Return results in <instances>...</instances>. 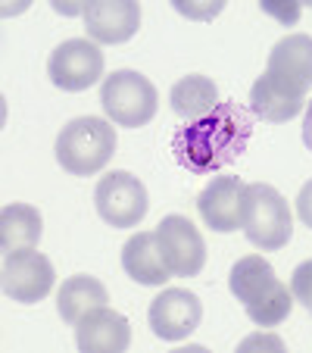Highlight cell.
<instances>
[{"label": "cell", "instance_id": "obj_1", "mask_svg": "<svg viewBox=\"0 0 312 353\" xmlns=\"http://www.w3.org/2000/svg\"><path fill=\"white\" fill-rule=\"evenodd\" d=\"M253 134V113L234 100H225L209 116L187 122L172 138L175 163L194 175H213L247 150Z\"/></svg>", "mask_w": 312, "mask_h": 353}, {"label": "cell", "instance_id": "obj_2", "mask_svg": "<svg viewBox=\"0 0 312 353\" xmlns=\"http://www.w3.org/2000/svg\"><path fill=\"white\" fill-rule=\"evenodd\" d=\"M228 288H231V294L238 297V303H244L250 322L259 328L281 325L293 310V294L287 291V285L275 275L269 260H262L259 254L240 256V260L234 263L231 275H228Z\"/></svg>", "mask_w": 312, "mask_h": 353}, {"label": "cell", "instance_id": "obj_3", "mask_svg": "<svg viewBox=\"0 0 312 353\" xmlns=\"http://www.w3.org/2000/svg\"><path fill=\"white\" fill-rule=\"evenodd\" d=\"M116 144H119V134L110 119L79 116L63 125L56 138V160L72 175H94L113 160Z\"/></svg>", "mask_w": 312, "mask_h": 353}, {"label": "cell", "instance_id": "obj_4", "mask_svg": "<svg viewBox=\"0 0 312 353\" xmlns=\"http://www.w3.org/2000/svg\"><path fill=\"white\" fill-rule=\"evenodd\" d=\"M240 228L250 244L262 247V250H281L293 234V216L284 194L266 181L247 185Z\"/></svg>", "mask_w": 312, "mask_h": 353}, {"label": "cell", "instance_id": "obj_5", "mask_svg": "<svg viewBox=\"0 0 312 353\" xmlns=\"http://www.w3.org/2000/svg\"><path fill=\"white\" fill-rule=\"evenodd\" d=\"M100 107L119 128H141L156 116L160 94L147 75L134 69H116L100 85Z\"/></svg>", "mask_w": 312, "mask_h": 353}, {"label": "cell", "instance_id": "obj_6", "mask_svg": "<svg viewBox=\"0 0 312 353\" xmlns=\"http://www.w3.org/2000/svg\"><path fill=\"white\" fill-rule=\"evenodd\" d=\"M94 207H97L100 219L113 228H134L147 216V188L138 175L125 172V169H113L94 188Z\"/></svg>", "mask_w": 312, "mask_h": 353}, {"label": "cell", "instance_id": "obj_7", "mask_svg": "<svg viewBox=\"0 0 312 353\" xmlns=\"http://www.w3.org/2000/svg\"><path fill=\"white\" fill-rule=\"evenodd\" d=\"M54 263L44 254H38L34 247L25 250H13L3 254V272H0V285L13 303H38L54 291Z\"/></svg>", "mask_w": 312, "mask_h": 353}, {"label": "cell", "instance_id": "obj_8", "mask_svg": "<svg viewBox=\"0 0 312 353\" xmlns=\"http://www.w3.org/2000/svg\"><path fill=\"white\" fill-rule=\"evenodd\" d=\"M47 79L63 91H87L103 79V50L87 38H69L47 60Z\"/></svg>", "mask_w": 312, "mask_h": 353}, {"label": "cell", "instance_id": "obj_9", "mask_svg": "<svg viewBox=\"0 0 312 353\" xmlns=\"http://www.w3.org/2000/svg\"><path fill=\"white\" fill-rule=\"evenodd\" d=\"M156 241H160L163 260H166L169 272L175 279H194L206 266L203 234L185 216H178V213L163 216V222L156 225Z\"/></svg>", "mask_w": 312, "mask_h": 353}, {"label": "cell", "instance_id": "obj_10", "mask_svg": "<svg viewBox=\"0 0 312 353\" xmlns=\"http://www.w3.org/2000/svg\"><path fill=\"white\" fill-rule=\"evenodd\" d=\"M200 319H203V303L187 288H166L150 300L147 310L150 332L163 341H185L200 328Z\"/></svg>", "mask_w": 312, "mask_h": 353}, {"label": "cell", "instance_id": "obj_11", "mask_svg": "<svg viewBox=\"0 0 312 353\" xmlns=\"http://www.w3.org/2000/svg\"><path fill=\"white\" fill-rule=\"evenodd\" d=\"M85 28L94 44H125L141 26L138 0H94L85 10Z\"/></svg>", "mask_w": 312, "mask_h": 353}, {"label": "cell", "instance_id": "obj_12", "mask_svg": "<svg viewBox=\"0 0 312 353\" xmlns=\"http://www.w3.org/2000/svg\"><path fill=\"white\" fill-rule=\"evenodd\" d=\"M244 191L247 185L238 175H219L200 191L197 210L200 219L213 232H238L240 228V213H244Z\"/></svg>", "mask_w": 312, "mask_h": 353}, {"label": "cell", "instance_id": "obj_13", "mask_svg": "<svg viewBox=\"0 0 312 353\" xmlns=\"http://www.w3.org/2000/svg\"><path fill=\"white\" fill-rule=\"evenodd\" d=\"M75 344L85 353H122L132 344V328L122 313L97 307L75 322Z\"/></svg>", "mask_w": 312, "mask_h": 353}, {"label": "cell", "instance_id": "obj_14", "mask_svg": "<svg viewBox=\"0 0 312 353\" xmlns=\"http://www.w3.org/2000/svg\"><path fill=\"white\" fill-rule=\"evenodd\" d=\"M306 107V94L272 72H262L250 88V113L266 122H287Z\"/></svg>", "mask_w": 312, "mask_h": 353}, {"label": "cell", "instance_id": "obj_15", "mask_svg": "<svg viewBox=\"0 0 312 353\" xmlns=\"http://www.w3.org/2000/svg\"><path fill=\"white\" fill-rule=\"evenodd\" d=\"M266 72L284 79L287 85H293L297 91L309 94L312 88V34H287L272 47L266 63Z\"/></svg>", "mask_w": 312, "mask_h": 353}, {"label": "cell", "instance_id": "obj_16", "mask_svg": "<svg viewBox=\"0 0 312 353\" xmlns=\"http://www.w3.org/2000/svg\"><path fill=\"white\" fill-rule=\"evenodd\" d=\"M122 269L128 279L141 281V285H166L172 279L166 260H163L156 232H138L122 244Z\"/></svg>", "mask_w": 312, "mask_h": 353}, {"label": "cell", "instance_id": "obj_17", "mask_svg": "<svg viewBox=\"0 0 312 353\" xmlns=\"http://www.w3.org/2000/svg\"><path fill=\"white\" fill-rule=\"evenodd\" d=\"M169 103H172L175 116H181V119H187V122H197L213 113L222 100H219V88H216V81L209 79V75L191 72L172 85Z\"/></svg>", "mask_w": 312, "mask_h": 353}, {"label": "cell", "instance_id": "obj_18", "mask_svg": "<svg viewBox=\"0 0 312 353\" xmlns=\"http://www.w3.org/2000/svg\"><path fill=\"white\" fill-rule=\"evenodd\" d=\"M110 303V291L107 285L94 275H72L63 281L60 294H56V310H60L63 322L75 325L81 316H87L91 310L107 307Z\"/></svg>", "mask_w": 312, "mask_h": 353}, {"label": "cell", "instance_id": "obj_19", "mask_svg": "<svg viewBox=\"0 0 312 353\" xmlns=\"http://www.w3.org/2000/svg\"><path fill=\"white\" fill-rule=\"evenodd\" d=\"M44 234V219L32 203H7L0 210V247L3 254L34 247Z\"/></svg>", "mask_w": 312, "mask_h": 353}, {"label": "cell", "instance_id": "obj_20", "mask_svg": "<svg viewBox=\"0 0 312 353\" xmlns=\"http://www.w3.org/2000/svg\"><path fill=\"white\" fill-rule=\"evenodd\" d=\"M291 294L312 313V260H303L291 275Z\"/></svg>", "mask_w": 312, "mask_h": 353}, {"label": "cell", "instance_id": "obj_21", "mask_svg": "<svg viewBox=\"0 0 312 353\" xmlns=\"http://www.w3.org/2000/svg\"><path fill=\"white\" fill-rule=\"evenodd\" d=\"M172 7L178 10L181 16H187V19H213V16H219L222 10H225V0H213V3H206V0H194V3H185V0H172Z\"/></svg>", "mask_w": 312, "mask_h": 353}, {"label": "cell", "instance_id": "obj_22", "mask_svg": "<svg viewBox=\"0 0 312 353\" xmlns=\"http://www.w3.org/2000/svg\"><path fill=\"white\" fill-rule=\"evenodd\" d=\"M297 216L312 228V179L306 181V185L300 188V194H297Z\"/></svg>", "mask_w": 312, "mask_h": 353}, {"label": "cell", "instance_id": "obj_23", "mask_svg": "<svg viewBox=\"0 0 312 353\" xmlns=\"http://www.w3.org/2000/svg\"><path fill=\"white\" fill-rule=\"evenodd\" d=\"M262 10H266V13H275L281 22H293V19L300 16V7H297V3H293V7H287V10L275 7V3H262Z\"/></svg>", "mask_w": 312, "mask_h": 353}, {"label": "cell", "instance_id": "obj_24", "mask_svg": "<svg viewBox=\"0 0 312 353\" xmlns=\"http://www.w3.org/2000/svg\"><path fill=\"white\" fill-rule=\"evenodd\" d=\"M303 144L312 150V100L306 103V119H303Z\"/></svg>", "mask_w": 312, "mask_h": 353}]
</instances>
